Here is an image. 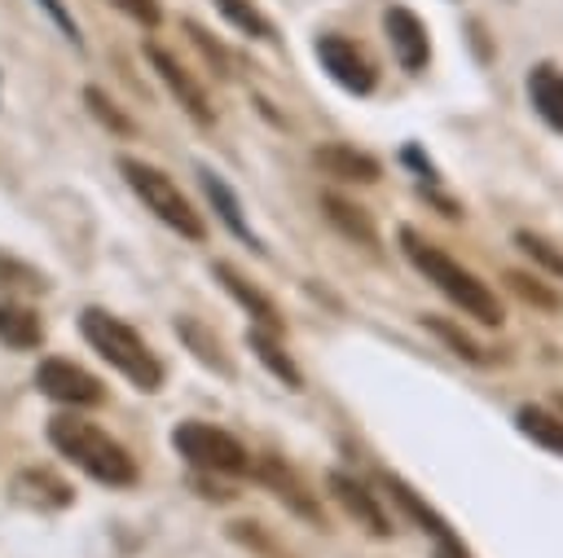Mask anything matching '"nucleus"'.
Masks as SVG:
<instances>
[{
    "label": "nucleus",
    "mask_w": 563,
    "mask_h": 558,
    "mask_svg": "<svg viewBox=\"0 0 563 558\" xmlns=\"http://www.w3.org/2000/svg\"><path fill=\"white\" fill-rule=\"evenodd\" d=\"M35 4L48 13V22H53V26H57V31H62V35L75 44V48L84 44V40H79V26H75V18H70V9H66L62 0H35Z\"/></svg>",
    "instance_id": "29"
},
{
    "label": "nucleus",
    "mask_w": 563,
    "mask_h": 558,
    "mask_svg": "<svg viewBox=\"0 0 563 558\" xmlns=\"http://www.w3.org/2000/svg\"><path fill=\"white\" fill-rule=\"evenodd\" d=\"M312 53H317V62H321V70L339 83V88H347V92H356V97H365V92H374V83H378V70H374V62L352 44V40H343V35H317V44H312Z\"/></svg>",
    "instance_id": "6"
},
{
    "label": "nucleus",
    "mask_w": 563,
    "mask_h": 558,
    "mask_svg": "<svg viewBox=\"0 0 563 558\" xmlns=\"http://www.w3.org/2000/svg\"><path fill=\"white\" fill-rule=\"evenodd\" d=\"M172 448L194 470H207V475H246L251 470V453L229 431L207 426V422H180L172 431Z\"/></svg>",
    "instance_id": "5"
},
{
    "label": "nucleus",
    "mask_w": 563,
    "mask_h": 558,
    "mask_svg": "<svg viewBox=\"0 0 563 558\" xmlns=\"http://www.w3.org/2000/svg\"><path fill=\"white\" fill-rule=\"evenodd\" d=\"M145 57H150V66H154V75L167 83V92L185 105V114L198 123V127H211V105H207V92L198 88V79L167 53V48H158V44H150L145 48Z\"/></svg>",
    "instance_id": "9"
},
{
    "label": "nucleus",
    "mask_w": 563,
    "mask_h": 558,
    "mask_svg": "<svg viewBox=\"0 0 563 558\" xmlns=\"http://www.w3.org/2000/svg\"><path fill=\"white\" fill-rule=\"evenodd\" d=\"M0 286L26 290V294H40V290H48L44 272H35V268H26V264H18V259H0Z\"/></svg>",
    "instance_id": "27"
},
{
    "label": "nucleus",
    "mask_w": 563,
    "mask_h": 558,
    "mask_svg": "<svg viewBox=\"0 0 563 558\" xmlns=\"http://www.w3.org/2000/svg\"><path fill=\"white\" fill-rule=\"evenodd\" d=\"M13 496L31 510H66L75 501V488L62 475L44 470V466H26V470L13 475Z\"/></svg>",
    "instance_id": "12"
},
{
    "label": "nucleus",
    "mask_w": 563,
    "mask_h": 558,
    "mask_svg": "<svg viewBox=\"0 0 563 558\" xmlns=\"http://www.w3.org/2000/svg\"><path fill=\"white\" fill-rule=\"evenodd\" d=\"M176 334L194 347V356L207 365V369H220V373H233V365L224 360V351H220V338L202 325V321H194V316H176Z\"/></svg>",
    "instance_id": "22"
},
{
    "label": "nucleus",
    "mask_w": 563,
    "mask_h": 558,
    "mask_svg": "<svg viewBox=\"0 0 563 558\" xmlns=\"http://www.w3.org/2000/svg\"><path fill=\"white\" fill-rule=\"evenodd\" d=\"M427 330H431L440 343H449V351H453V356H462L466 365H493V360H497L488 347H479L466 330H457V325H453V321H444V316H427Z\"/></svg>",
    "instance_id": "23"
},
{
    "label": "nucleus",
    "mask_w": 563,
    "mask_h": 558,
    "mask_svg": "<svg viewBox=\"0 0 563 558\" xmlns=\"http://www.w3.org/2000/svg\"><path fill=\"white\" fill-rule=\"evenodd\" d=\"M216 9L224 13V22H233L242 35H251V40H264V44H273L277 40V31H273V22L251 4V0H216Z\"/></svg>",
    "instance_id": "24"
},
{
    "label": "nucleus",
    "mask_w": 563,
    "mask_h": 558,
    "mask_svg": "<svg viewBox=\"0 0 563 558\" xmlns=\"http://www.w3.org/2000/svg\"><path fill=\"white\" fill-rule=\"evenodd\" d=\"M211 272H216V277H220V286H224V290H229V294H233V299H238V303L251 312V321H255L260 330L282 334V312H277V303H273L264 290H255V286H251V281H246V277H242L233 264H216Z\"/></svg>",
    "instance_id": "14"
},
{
    "label": "nucleus",
    "mask_w": 563,
    "mask_h": 558,
    "mask_svg": "<svg viewBox=\"0 0 563 558\" xmlns=\"http://www.w3.org/2000/svg\"><path fill=\"white\" fill-rule=\"evenodd\" d=\"M506 286L523 299V303H532V308H545V312H554L559 308V294L541 281V277H532V272H519V268H510L506 272Z\"/></svg>",
    "instance_id": "26"
},
{
    "label": "nucleus",
    "mask_w": 563,
    "mask_h": 558,
    "mask_svg": "<svg viewBox=\"0 0 563 558\" xmlns=\"http://www.w3.org/2000/svg\"><path fill=\"white\" fill-rule=\"evenodd\" d=\"M515 426H519L532 444H541V448H550V453L563 457V417H559V413H550V409H541V404H523V409L515 413Z\"/></svg>",
    "instance_id": "21"
},
{
    "label": "nucleus",
    "mask_w": 563,
    "mask_h": 558,
    "mask_svg": "<svg viewBox=\"0 0 563 558\" xmlns=\"http://www.w3.org/2000/svg\"><path fill=\"white\" fill-rule=\"evenodd\" d=\"M246 347L255 351V360L277 378V382H286L290 391H303V373H299V365L282 351V343H277V334H268V330H260V325H251L246 330Z\"/></svg>",
    "instance_id": "19"
},
{
    "label": "nucleus",
    "mask_w": 563,
    "mask_h": 558,
    "mask_svg": "<svg viewBox=\"0 0 563 558\" xmlns=\"http://www.w3.org/2000/svg\"><path fill=\"white\" fill-rule=\"evenodd\" d=\"M35 387H40L48 400H57V404H75V409H84V404H101V400H106V387H101L88 369H79L75 360H62V356L40 360V369H35Z\"/></svg>",
    "instance_id": "7"
},
{
    "label": "nucleus",
    "mask_w": 563,
    "mask_h": 558,
    "mask_svg": "<svg viewBox=\"0 0 563 558\" xmlns=\"http://www.w3.org/2000/svg\"><path fill=\"white\" fill-rule=\"evenodd\" d=\"M435 558H471V554H466V545L453 536V540H435Z\"/></svg>",
    "instance_id": "31"
},
{
    "label": "nucleus",
    "mask_w": 563,
    "mask_h": 558,
    "mask_svg": "<svg viewBox=\"0 0 563 558\" xmlns=\"http://www.w3.org/2000/svg\"><path fill=\"white\" fill-rule=\"evenodd\" d=\"M0 343H9L13 351H31L44 343V321L35 316V308L18 303V299H0Z\"/></svg>",
    "instance_id": "18"
},
{
    "label": "nucleus",
    "mask_w": 563,
    "mask_h": 558,
    "mask_svg": "<svg viewBox=\"0 0 563 558\" xmlns=\"http://www.w3.org/2000/svg\"><path fill=\"white\" fill-rule=\"evenodd\" d=\"M383 31H387V44H391V57L400 62V70L422 75L427 62H431V40H427L422 18L413 9H405V4H391L383 13Z\"/></svg>",
    "instance_id": "8"
},
{
    "label": "nucleus",
    "mask_w": 563,
    "mask_h": 558,
    "mask_svg": "<svg viewBox=\"0 0 563 558\" xmlns=\"http://www.w3.org/2000/svg\"><path fill=\"white\" fill-rule=\"evenodd\" d=\"M110 4L123 9L132 22H141V26H150V31H154L158 18H163V13H158V0H110Z\"/></svg>",
    "instance_id": "30"
},
{
    "label": "nucleus",
    "mask_w": 563,
    "mask_h": 558,
    "mask_svg": "<svg viewBox=\"0 0 563 558\" xmlns=\"http://www.w3.org/2000/svg\"><path fill=\"white\" fill-rule=\"evenodd\" d=\"M255 475L277 492V501H286L299 518H308V523H321V505H317V496L303 488V479L290 470V466H282L277 457H260V466H255Z\"/></svg>",
    "instance_id": "13"
},
{
    "label": "nucleus",
    "mask_w": 563,
    "mask_h": 558,
    "mask_svg": "<svg viewBox=\"0 0 563 558\" xmlns=\"http://www.w3.org/2000/svg\"><path fill=\"white\" fill-rule=\"evenodd\" d=\"M321 215H325L347 242H356V246H365V250L378 246V228H374V220H369L365 207H356V202H347V198H339V193H321Z\"/></svg>",
    "instance_id": "17"
},
{
    "label": "nucleus",
    "mask_w": 563,
    "mask_h": 558,
    "mask_svg": "<svg viewBox=\"0 0 563 558\" xmlns=\"http://www.w3.org/2000/svg\"><path fill=\"white\" fill-rule=\"evenodd\" d=\"M79 330L92 343V351L101 360H110V369H119L136 391H158L163 387V365L150 351V343L119 316L101 312V308H84L79 312Z\"/></svg>",
    "instance_id": "3"
},
{
    "label": "nucleus",
    "mask_w": 563,
    "mask_h": 558,
    "mask_svg": "<svg viewBox=\"0 0 563 558\" xmlns=\"http://www.w3.org/2000/svg\"><path fill=\"white\" fill-rule=\"evenodd\" d=\"M48 439L62 457H70L84 475H92L97 483L110 488H132L136 483V461L128 457V448L119 439H110L101 426L75 417V413H57L48 422Z\"/></svg>",
    "instance_id": "2"
},
{
    "label": "nucleus",
    "mask_w": 563,
    "mask_h": 558,
    "mask_svg": "<svg viewBox=\"0 0 563 558\" xmlns=\"http://www.w3.org/2000/svg\"><path fill=\"white\" fill-rule=\"evenodd\" d=\"M330 492H334V501L347 510V518H356V527H365L369 536H391V518L383 514L378 492H369L356 475L330 470Z\"/></svg>",
    "instance_id": "10"
},
{
    "label": "nucleus",
    "mask_w": 563,
    "mask_h": 558,
    "mask_svg": "<svg viewBox=\"0 0 563 558\" xmlns=\"http://www.w3.org/2000/svg\"><path fill=\"white\" fill-rule=\"evenodd\" d=\"M400 250H405V259H409L453 308H462V316H471V321H479V325H501V321H506L497 294H493L471 268H462L453 255H444L435 242H427L418 228H409V224L400 228Z\"/></svg>",
    "instance_id": "1"
},
{
    "label": "nucleus",
    "mask_w": 563,
    "mask_h": 558,
    "mask_svg": "<svg viewBox=\"0 0 563 558\" xmlns=\"http://www.w3.org/2000/svg\"><path fill=\"white\" fill-rule=\"evenodd\" d=\"M84 101H88V110H92V114H97L106 127H114V132H123V136L132 132V123H128V119H123V114H119V110L106 101V92H101V88H88V92H84Z\"/></svg>",
    "instance_id": "28"
},
{
    "label": "nucleus",
    "mask_w": 563,
    "mask_h": 558,
    "mask_svg": "<svg viewBox=\"0 0 563 558\" xmlns=\"http://www.w3.org/2000/svg\"><path fill=\"white\" fill-rule=\"evenodd\" d=\"M554 404H559V417H563V395H554Z\"/></svg>",
    "instance_id": "32"
},
{
    "label": "nucleus",
    "mask_w": 563,
    "mask_h": 558,
    "mask_svg": "<svg viewBox=\"0 0 563 558\" xmlns=\"http://www.w3.org/2000/svg\"><path fill=\"white\" fill-rule=\"evenodd\" d=\"M528 97H532V110H537L554 132H563V70L537 66V70L528 75Z\"/></svg>",
    "instance_id": "20"
},
{
    "label": "nucleus",
    "mask_w": 563,
    "mask_h": 558,
    "mask_svg": "<svg viewBox=\"0 0 563 558\" xmlns=\"http://www.w3.org/2000/svg\"><path fill=\"white\" fill-rule=\"evenodd\" d=\"M119 171H123V180L132 185V193L145 202V211H154L167 228H176V233L189 237V242H202V237H207L202 215L189 207V198L180 193V185H176L167 171H158V167H150V163H141V158H119Z\"/></svg>",
    "instance_id": "4"
},
{
    "label": "nucleus",
    "mask_w": 563,
    "mask_h": 558,
    "mask_svg": "<svg viewBox=\"0 0 563 558\" xmlns=\"http://www.w3.org/2000/svg\"><path fill=\"white\" fill-rule=\"evenodd\" d=\"M312 163L334 176V180H347V185H374L383 176V163L356 145H343V141H330V145H317L312 149Z\"/></svg>",
    "instance_id": "11"
},
{
    "label": "nucleus",
    "mask_w": 563,
    "mask_h": 558,
    "mask_svg": "<svg viewBox=\"0 0 563 558\" xmlns=\"http://www.w3.org/2000/svg\"><path fill=\"white\" fill-rule=\"evenodd\" d=\"M515 246H519L537 268H545L550 277L563 281V250H559L550 237H541V233H532V228H519V233H515Z\"/></svg>",
    "instance_id": "25"
},
{
    "label": "nucleus",
    "mask_w": 563,
    "mask_h": 558,
    "mask_svg": "<svg viewBox=\"0 0 563 558\" xmlns=\"http://www.w3.org/2000/svg\"><path fill=\"white\" fill-rule=\"evenodd\" d=\"M378 488H383V496H387V501H396V505H400V510H405L422 532H431L435 540H453V527L444 523V514H435V510H431V505H427V501H422V496H418L400 475L383 470V475H378Z\"/></svg>",
    "instance_id": "15"
},
{
    "label": "nucleus",
    "mask_w": 563,
    "mask_h": 558,
    "mask_svg": "<svg viewBox=\"0 0 563 558\" xmlns=\"http://www.w3.org/2000/svg\"><path fill=\"white\" fill-rule=\"evenodd\" d=\"M198 185H202V193H207V202L216 207V215L224 220V228L238 237V242H246V246H255V250H264L260 246V237H255V228L246 224V215H242V202H238V193L216 176V171H207V167H198Z\"/></svg>",
    "instance_id": "16"
}]
</instances>
